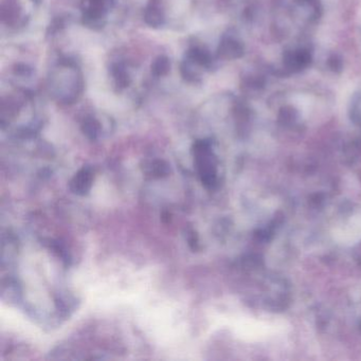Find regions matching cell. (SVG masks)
Returning a JSON list of instances; mask_svg holds the SVG:
<instances>
[{
	"mask_svg": "<svg viewBox=\"0 0 361 361\" xmlns=\"http://www.w3.org/2000/svg\"><path fill=\"white\" fill-rule=\"evenodd\" d=\"M94 179V173L91 167H84L81 169L71 179L70 190L77 195H86L91 190Z\"/></svg>",
	"mask_w": 361,
	"mask_h": 361,
	"instance_id": "1",
	"label": "cell"
},
{
	"mask_svg": "<svg viewBox=\"0 0 361 361\" xmlns=\"http://www.w3.org/2000/svg\"><path fill=\"white\" fill-rule=\"evenodd\" d=\"M97 131H98V124L95 120H89L86 121V123L84 124V133L90 138V139H95L97 136Z\"/></svg>",
	"mask_w": 361,
	"mask_h": 361,
	"instance_id": "3",
	"label": "cell"
},
{
	"mask_svg": "<svg viewBox=\"0 0 361 361\" xmlns=\"http://www.w3.org/2000/svg\"><path fill=\"white\" fill-rule=\"evenodd\" d=\"M146 174L150 175L152 178L166 177L170 174V167L167 162L162 160H156L150 163V166L147 167Z\"/></svg>",
	"mask_w": 361,
	"mask_h": 361,
	"instance_id": "2",
	"label": "cell"
}]
</instances>
